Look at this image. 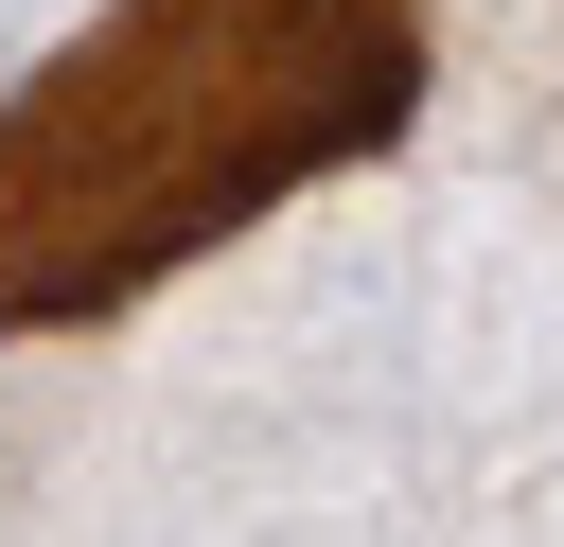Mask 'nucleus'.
Masks as SVG:
<instances>
[{
  "label": "nucleus",
  "mask_w": 564,
  "mask_h": 547,
  "mask_svg": "<svg viewBox=\"0 0 564 547\" xmlns=\"http://www.w3.org/2000/svg\"><path fill=\"white\" fill-rule=\"evenodd\" d=\"M423 88L405 0H123L0 106V318H106Z\"/></svg>",
  "instance_id": "f257e3e1"
}]
</instances>
